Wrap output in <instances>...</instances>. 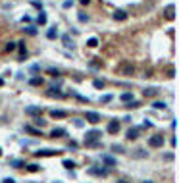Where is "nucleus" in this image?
<instances>
[{
	"instance_id": "obj_19",
	"label": "nucleus",
	"mask_w": 179,
	"mask_h": 183,
	"mask_svg": "<svg viewBox=\"0 0 179 183\" xmlns=\"http://www.w3.org/2000/svg\"><path fill=\"white\" fill-rule=\"evenodd\" d=\"M37 21H39L40 25H44V23H46V14H44V12H40L39 18H37Z\"/></svg>"
},
{
	"instance_id": "obj_13",
	"label": "nucleus",
	"mask_w": 179,
	"mask_h": 183,
	"mask_svg": "<svg viewBox=\"0 0 179 183\" xmlns=\"http://www.w3.org/2000/svg\"><path fill=\"white\" fill-rule=\"evenodd\" d=\"M50 116H52V118H58V120H62V118H66L67 114L64 112V110H52V112H50Z\"/></svg>"
},
{
	"instance_id": "obj_34",
	"label": "nucleus",
	"mask_w": 179,
	"mask_h": 183,
	"mask_svg": "<svg viewBox=\"0 0 179 183\" xmlns=\"http://www.w3.org/2000/svg\"><path fill=\"white\" fill-rule=\"evenodd\" d=\"M48 73H50V75H54V77H58V75H60V71L56 70V68H48Z\"/></svg>"
},
{
	"instance_id": "obj_30",
	"label": "nucleus",
	"mask_w": 179,
	"mask_h": 183,
	"mask_svg": "<svg viewBox=\"0 0 179 183\" xmlns=\"http://www.w3.org/2000/svg\"><path fill=\"white\" fill-rule=\"evenodd\" d=\"M27 170H29V172H39L40 166L39 164H29V166H27Z\"/></svg>"
},
{
	"instance_id": "obj_32",
	"label": "nucleus",
	"mask_w": 179,
	"mask_h": 183,
	"mask_svg": "<svg viewBox=\"0 0 179 183\" xmlns=\"http://www.w3.org/2000/svg\"><path fill=\"white\" fill-rule=\"evenodd\" d=\"M10 164L14 166V168H21V166H23V162H21V160H12Z\"/></svg>"
},
{
	"instance_id": "obj_1",
	"label": "nucleus",
	"mask_w": 179,
	"mask_h": 183,
	"mask_svg": "<svg viewBox=\"0 0 179 183\" xmlns=\"http://www.w3.org/2000/svg\"><path fill=\"white\" fill-rule=\"evenodd\" d=\"M148 146H152V148H160V146H164V137H162V135H152L148 139Z\"/></svg>"
},
{
	"instance_id": "obj_3",
	"label": "nucleus",
	"mask_w": 179,
	"mask_h": 183,
	"mask_svg": "<svg viewBox=\"0 0 179 183\" xmlns=\"http://www.w3.org/2000/svg\"><path fill=\"white\" fill-rule=\"evenodd\" d=\"M85 120H87L89 123L96 125V123L100 121V114H98V112H85Z\"/></svg>"
},
{
	"instance_id": "obj_18",
	"label": "nucleus",
	"mask_w": 179,
	"mask_h": 183,
	"mask_svg": "<svg viewBox=\"0 0 179 183\" xmlns=\"http://www.w3.org/2000/svg\"><path fill=\"white\" fill-rule=\"evenodd\" d=\"M87 46H91V48H96V46H98V39H96V37L89 39V40H87Z\"/></svg>"
},
{
	"instance_id": "obj_2",
	"label": "nucleus",
	"mask_w": 179,
	"mask_h": 183,
	"mask_svg": "<svg viewBox=\"0 0 179 183\" xmlns=\"http://www.w3.org/2000/svg\"><path fill=\"white\" fill-rule=\"evenodd\" d=\"M56 154H62V150H56V148H39L35 152V156H56Z\"/></svg>"
},
{
	"instance_id": "obj_21",
	"label": "nucleus",
	"mask_w": 179,
	"mask_h": 183,
	"mask_svg": "<svg viewBox=\"0 0 179 183\" xmlns=\"http://www.w3.org/2000/svg\"><path fill=\"white\" fill-rule=\"evenodd\" d=\"M152 106L156 108V110H166V106H168V104H166V102H160V100H158V102H154Z\"/></svg>"
},
{
	"instance_id": "obj_39",
	"label": "nucleus",
	"mask_w": 179,
	"mask_h": 183,
	"mask_svg": "<svg viewBox=\"0 0 179 183\" xmlns=\"http://www.w3.org/2000/svg\"><path fill=\"white\" fill-rule=\"evenodd\" d=\"M71 6H73L71 0H66V2H64V8H71Z\"/></svg>"
},
{
	"instance_id": "obj_35",
	"label": "nucleus",
	"mask_w": 179,
	"mask_h": 183,
	"mask_svg": "<svg viewBox=\"0 0 179 183\" xmlns=\"http://www.w3.org/2000/svg\"><path fill=\"white\" fill-rule=\"evenodd\" d=\"M168 18H169V19H173V6H172V4L168 6Z\"/></svg>"
},
{
	"instance_id": "obj_45",
	"label": "nucleus",
	"mask_w": 179,
	"mask_h": 183,
	"mask_svg": "<svg viewBox=\"0 0 179 183\" xmlns=\"http://www.w3.org/2000/svg\"><path fill=\"white\" fill-rule=\"evenodd\" d=\"M0 154H2V148H0Z\"/></svg>"
},
{
	"instance_id": "obj_12",
	"label": "nucleus",
	"mask_w": 179,
	"mask_h": 183,
	"mask_svg": "<svg viewBox=\"0 0 179 183\" xmlns=\"http://www.w3.org/2000/svg\"><path fill=\"white\" fill-rule=\"evenodd\" d=\"M19 48V60H25L27 58V50H25V43H18Z\"/></svg>"
},
{
	"instance_id": "obj_10",
	"label": "nucleus",
	"mask_w": 179,
	"mask_h": 183,
	"mask_svg": "<svg viewBox=\"0 0 179 183\" xmlns=\"http://www.w3.org/2000/svg\"><path fill=\"white\" fill-rule=\"evenodd\" d=\"M40 112H43V110H40V106H29V108L25 110L27 116H39Z\"/></svg>"
},
{
	"instance_id": "obj_29",
	"label": "nucleus",
	"mask_w": 179,
	"mask_h": 183,
	"mask_svg": "<svg viewBox=\"0 0 179 183\" xmlns=\"http://www.w3.org/2000/svg\"><path fill=\"white\" fill-rule=\"evenodd\" d=\"M25 131H29V133H33V135H40V131H39V129H35V127H31V125H27V127H25Z\"/></svg>"
},
{
	"instance_id": "obj_28",
	"label": "nucleus",
	"mask_w": 179,
	"mask_h": 183,
	"mask_svg": "<svg viewBox=\"0 0 179 183\" xmlns=\"http://www.w3.org/2000/svg\"><path fill=\"white\" fill-rule=\"evenodd\" d=\"M15 48H18V43H8V44H6V50H8V52L15 50Z\"/></svg>"
},
{
	"instance_id": "obj_5",
	"label": "nucleus",
	"mask_w": 179,
	"mask_h": 183,
	"mask_svg": "<svg viewBox=\"0 0 179 183\" xmlns=\"http://www.w3.org/2000/svg\"><path fill=\"white\" fill-rule=\"evenodd\" d=\"M89 173H91V176H98V177H106V176H108V170H106V168H98V166H95V168L89 170Z\"/></svg>"
},
{
	"instance_id": "obj_43",
	"label": "nucleus",
	"mask_w": 179,
	"mask_h": 183,
	"mask_svg": "<svg viewBox=\"0 0 179 183\" xmlns=\"http://www.w3.org/2000/svg\"><path fill=\"white\" fill-rule=\"evenodd\" d=\"M143 183H154V181H143Z\"/></svg>"
},
{
	"instance_id": "obj_36",
	"label": "nucleus",
	"mask_w": 179,
	"mask_h": 183,
	"mask_svg": "<svg viewBox=\"0 0 179 183\" xmlns=\"http://www.w3.org/2000/svg\"><path fill=\"white\" fill-rule=\"evenodd\" d=\"M112 100V95H104L102 98H100V102H110Z\"/></svg>"
},
{
	"instance_id": "obj_17",
	"label": "nucleus",
	"mask_w": 179,
	"mask_h": 183,
	"mask_svg": "<svg viewBox=\"0 0 179 183\" xmlns=\"http://www.w3.org/2000/svg\"><path fill=\"white\" fill-rule=\"evenodd\" d=\"M50 135L54 137V139H56V137H64V135H66V129H52Z\"/></svg>"
},
{
	"instance_id": "obj_33",
	"label": "nucleus",
	"mask_w": 179,
	"mask_h": 183,
	"mask_svg": "<svg viewBox=\"0 0 179 183\" xmlns=\"http://www.w3.org/2000/svg\"><path fill=\"white\" fill-rule=\"evenodd\" d=\"M79 21H83V23H85V21H89V15L85 14V12H81V14H79Z\"/></svg>"
},
{
	"instance_id": "obj_6",
	"label": "nucleus",
	"mask_w": 179,
	"mask_h": 183,
	"mask_svg": "<svg viewBox=\"0 0 179 183\" xmlns=\"http://www.w3.org/2000/svg\"><path fill=\"white\" fill-rule=\"evenodd\" d=\"M106 131H108V133H112V135H116V133L120 131V121H117V120H112V121H108V125H106Z\"/></svg>"
},
{
	"instance_id": "obj_9",
	"label": "nucleus",
	"mask_w": 179,
	"mask_h": 183,
	"mask_svg": "<svg viewBox=\"0 0 179 183\" xmlns=\"http://www.w3.org/2000/svg\"><path fill=\"white\" fill-rule=\"evenodd\" d=\"M102 162H104V166H108V168H114V166H116V158L108 156V154H104V156H102Z\"/></svg>"
},
{
	"instance_id": "obj_37",
	"label": "nucleus",
	"mask_w": 179,
	"mask_h": 183,
	"mask_svg": "<svg viewBox=\"0 0 179 183\" xmlns=\"http://www.w3.org/2000/svg\"><path fill=\"white\" fill-rule=\"evenodd\" d=\"M27 33H29V35H37V29H35V27H27Z\"/></svg>"
},
{
	"instance_id": "obj_8",
	"label": "nucleus",
	"mask_w": 179,
	"mask_h": 183,
	"mask_svg": "<svg viewBox=\"0 0 179 183\" xmlns=\"http://www.w3.org/2000/svg\"><path fill=\"white\" fill-rule=\"evenodd\" d=\"M127 139L129 141H135V139H139V127H131L127 131Z\"/></svg>"
},
{
	"instance_id": "obj_14",
	"label": "nucleus",
	"mask_w": 179,
	"mask_h": 183,
	"mask_svg": "<svg viewBox=\"0 0 179 183\" xmlns=\"http://www.w3.org/2000/svg\"><path fill=\"white\" fill-rule=\"evenodd\" d=\"M120 98L121 100H123V102H131V100H135V98H133V93H121V96H120Z\"/></svg>"
},
{
	"instance_id": "obj_40",
	"label": "nucleus",
	"mask_w": 179,
	"mask_h": 183,
	"mask_svg": "<svg viewBox=\"0 0 179 183\" xmlns=\"http://www.w3.org/2000/svg\"><path fill=\"white\" fill-rule=\"evenodd\" d=\"M2 183H15V179H12V177H8V179H4Z\"/></svg>"
},
{
	"instance_id": "obj_25",
	"label": "nucleus",
	"mask_w": 179,
	"mask_h": 183,
	"mask_svg": "<svg viewBox=\"0 0 179 183\" xmlns=\"http://www.w3.org/2000/svg\"><path fill=\"white\" fill-rule=\"evenodd\" d=\"M64 166H66L67 170H73V168H75V162H73V160H64Z\"/></svg>"
},
{
	"instance_id": "obj_4",
	"label": "nucleus",
	"mask_w": 179,
	"mask_h": 183,
	"mask_svg": "<svg viewBox=\"0 0 179 183\" xmlns=\"http://www.w3.org/2000/svg\"><path fill=\"white\" fill-rule=\"evenodd\" d=\"M100 137H102V131H98V129H92V131H87V135H85V141H98Z\"/></svg>"
},
{
	"instance_id": "obj_11",
	"label": "nucleus",
	"mask_w": 179,
	"mask_h": 183,
	"mask_svg": "<svg viewBox=\"0 0 179 183\" xmlns=\"http://www.w3.org/2000/svg\"><path fill=\"white\" fill-rule=\"evenodd\" d=\"M121 73H123V75H133V73H135V68L129 66V64H123V66H121Z\"/></svg>"
},
{
	"instance_id": "obj_27",
	"label": "nucleus",
	"mask_w": 179,
	"mask_h": 183,
	"mask_svg": "<svg viewBox=\"0 0 179 183\" xmlns=\"http://www.w3.org/2000/svg\"><path fill=\"white\" fill-rule=\"evenodd\" d=\"M112 150L117 152V154H121V152H123V146H121V145H112Z\"/></svg>"
},
{
	"instance_id": "obj_15",
	"label": "nucleus",
	"mask_w": 179,
	"mask_h": 183,
	"mask_svg": "<svg viewBox=\"0 0 179 183\" xmlns=\"http://www.w3.org/2000/svg\"><path fill=\"white\" fill-rule=\"evenodd\" d=\"M100 145H102L100 141H85V146H89V148H98Z\"/></svg>"
},
{
	"instance_id": "obj_31",
	"label": "nucleus",
	"mask_w": 179,
	"mask_h": 183,
	"mask_svg": "<svg viewBox=\"0 0 179 183\" xmlns=\"http://www.w3.org/2000/svg\"><path fill=\"white\" fill-rule=\"evenodd\" d=\"M95 89H104V81H100V79H95Z\"/></svg>"
},
{
	"instance_id": "obj_38",
	"label": "nucleus",
	"mask_w": 179,
	"mask_h": 183,
	"mask_svg": "<svg viewBox=\"0 0 179 183\" xmlns=\"http://www.w3.org/2000/svg\"><path fill=\"white\" fill-rule=\"evenodd\" d=\"M35 123H37V125H44V120H43V118H37Z\"/></svg>"
},
{
	"instance_id": "obj_41",
	"label": "nucleus",
	"mask_w": 179,
	"mask_h": 183,
	"mask_svg": "<svg viewBox=\"0 0 179 183\" xmlns=\"http://www.w3.org/2000/svg\"><path fill=\"white\" fill-rule=\"evenodd\" d=\"M79 2H81V4H83V6H87V4H89V2H91V0H79Z\"/></svg>"
},
{
	"instance_id": "obj_7",
	"label": "nucleus",
	"mask_w": 179,
	"mask_h": 183,
	"mask_svg": "<svg viewBox=\"0 0 179 183\" xmlns=\"http://www.w3.org/2000/svg\"><path fill=\"white\" fill-rule=\"evenodd\" d=\"M127 18H129V15H127L125 10H116V12H114V19H116V21H125Z\"/></svg>"
},
{
	"instance_id": "obj_22",
	"label": "nucleus",
	"mask_w": 179,
	"mask_h": 183,
	"mask_svg": "<svg viewBox=\"0 0 179 183\" xmlns=\"http://www.w3.org/2000/svg\"><path fill=\"white\" fill-rule=\"evenodd\" d=\"M154 95H158V89H146L145 91V96H154Z\"/></svg>"
},
{
	"instance_id": "obj_42",
	"label": "nucleus",
	"mask_w": 179,
	"mask_h": 183,
	"mask_svg": "<svg viewBox=\"0 0 179 183\" xmlns=\"http://www.w3.org/2000/svg\"><path fill=\"white\" fill-rule=\"evenodd\" d=\"M116 183H129V181H127V179H117Z\"/></svg>"
},
{
	"instance_id": "obj_20",
	"label": "nucleus",
	"mask_w": 179,
	"mask_h": 183,
	"mask_svg": "<svg viewBox=\"0 0 179 183\" xmlns=\"http://www.w3.org/2000/svg\"><path fill=\"white\" fill-rule=\"evenodd\" d=\"M125 108H139V100H131V102H125Z\"/></svg>"
},
{
	"instance_id": "obj_26",
	"label": "nucleus",
	"mask_w": 179,
	"mask_h": 183,
	"mask_svg": "<svg viewBox=\"0 0 179 183\" xmlns=\"http://www.w3.org/2000/svg\"><path fill=\"white\" fill-rule=\"evenodd\" d=\"M91 68L98 70V68H102V62H100V60H92V62H91Z\"/></svg>"
},
{
	"instance_id": "obj_24",
	"label": "nucleus",
	"mask_w": 179,
	"mask_h": 183,
	"mask_svg": "<svg viewBox=\"0 0 179 183\" xmlns=\"http://www.w3.org/2000/svg\"><path fill=\"white\" fill-rule=\"evenodd\" d=\"M31 85H33V87H39V85H43V79H40V77H33V79H31Z\"/></svg>"
},
{
	"instance_id": "obj_44",
	"label": "nucleus",
	"mask_w": 179,
	"mask_h": 183,
	"mask_svg": "<svg viewBox=\"0 0 179 183\" xmlns=\"http://www.w3.org/2000/svg\"><path fill=\"white\" fill-rule=\"evenodd\" d=\"M2 83H4V81H2V77H0V85H2Z\"/></svg>"
},
{
	"instance_id": "obj_16",
	"label": "nucleus",
	"mask_w": 179,
	"mask_h": 183,
	"mask_svg": "<svg viewBox=\"0 0 179 183\" xmlns=\"http://www.w3.org/2000/svg\"><path fill=\"white\" fill-rule=\"evenodd\" d=\"M46 37H48V39H50V40H54L56 37H58V31H56V27H52V29H48V31H46Z\"/></svg>"
},
{
	"instance_id": "obj_23",
	"label": "nucleus",
	"mask_w": 179,
	"mask_h": 183,
	"mask_svg": "<svg viewBox=\"0 0 179 183\" xmlns=\"http://www.w3.org/2000/svg\"><path fill=\"white\" fill-rule=\"evenodd\" d=\"M62 40H64V44H66V46H73V40H70V35H64Z\"/></svg>"
}]
</instances>
